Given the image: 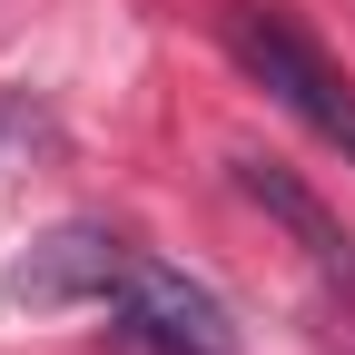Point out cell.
<instances>
[{
	"mask_svg": "<svg viewBox=\"0 0 355 355\" xmlns=\"http://www.w3.org/2000/svg\"><path fill=\"white\" fill-rule=\"evenodd\" d=\"M227 178H237V198L247 207H266L277 217V227L306 247V266H316V277H336V286H355V237H345V217L306 188L296 168H277V158H227Z\"/></svg>",
	"mask_w": 355,
	"mask_h": 355,
	"instance_id": "4",
	"label": "cell"
},
{
	"mask_svg": "<svg viewBox=\"0 0 355 355\" xmlns=\"http://www.w3.org/2000/svg\"><path fill=\"white\" fill-rule=\"evenodd\" d=\"M217 40H227V60H237L286 119H306V128H316L326 148H345V168H355V89L336 79V60L277 10V0H227V10H217Z\"/></svg>",
	"mask_w": 355,
	"mask_h": 355,
	"instance_id": "1",
	"label": "cell"
},
{
	"mask_svg": "<svg viewBox=\"0 0 355 355\" xmlns=\"http://www.w3.org/2000/svg\"><path fill=\"white\" fill-rule=\"evenodd\" d=\"M109 316H139V326H158V336H188V345H217V355H237V316H227V296H217V286H198L188 266L148 257V247H128Z\"/></svg>",
	"mask_w": 355,
	"mask_h": 355,
	"instance_id": "3",
	"label": "cell"
},
{
	"mask_svg": "<svg viewBox=\"0 0 355 355\" xmlns=\"http://www.w3.org/2000/svg\"><path fill=\"white\" fill-rule=\"evenodd\" d=\"M40 139H50V119H40L30 99H10V89H0V168H10V158H30Z\"/></svg>",
	"mask_w": 355,
	"mask_h": 355,
	"instance_id": "6",
	"label": "cell"
},
{
	"mask_svg": "<svg viewBox=\"0 0 355 355\" xmlns=\"http://www.w3.org/2000/svg\"><path fill=\"white\" fill-rule=\"evenodd\" d=\"M119 266H128V237L99 227V217H69V227H50L10 266V296L20 306H109L119 296Z\"/></svg>",
	"mask_w": 355,
	"mask_h": 355,
	"instance_id": "2",
	"label": "cell"
},
{
	"mask_svg": "<svg viewBox=\"0 0 355 355\" xmlns=\"http://www.w3.org/2000/svg\"><path fill=\"white\" fill-rule=\"evenodd\" d=\"M109 355H217V345H188V336H158L139 316H109Z\"/></svg>",
	"mask_w": 355,
	"mask_h": 355,
	"instance_id": "5",
	"label": "cell"
}]
</instances>
